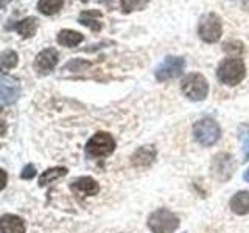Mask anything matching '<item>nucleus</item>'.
Segmentation results:
<instances>
[{
	"label": "nucleus",
	"mask_w": 249,
	"mask_h": 233,
	"mask_svg": "<svg viewBox=\"0 0 249 233\" xmlns=\"http://www.w3.org/2000/svg\"><path fill=\"white\" fill-rule=\"evenodd\" d=\"M246 76V67L245 62L240 58H228L216 68V78L220 83L228 84V85H237L241 83Z\"/></svg>",
	"instance_id": "obj_1"
},
{
	"label": "nucleus",
	"mask_w": 249,
	"mask_h": 233,
	"mask_svg": "<svg viewBox=\"0 0 249 233\" xmlns=\"http://www.w3.org/2000/svg\"><path fill=\"white\" fill-rule=\"evenodd\" d=\"M148 227L153 233H173L179 227V217L167 208H158L148 217Z\"/></svg>",
	"instance_id": "obj_2"
},
{
	"label": "nucleus",
	"mask_w": 249,
	"mask_h": 233,
	"mask_svg": "<svg viewBox=\"0 0 249 233\" xmlns=\"http://www.w3.org/2000/svg\"><path fill=\"white\" fill-rule=\"evenodd\" d=\"M181 90L189 100L202 101L209 95V83L199 73H189L181 83Z\"/></svg>",
	"instance_id": "obj_3"
},
{
	"label": "nucleus",
	"mask_w": 249,
	"mask_h": 233,
	"mask_svg": "<svg viewBox=\"0 0 249 233\" xmlns=\"http://www.w3.org/2000/svg\"><path fill=\"white\" fill-rule=\"evenodd\" d=\"M195 140L202 146H212L221 137V129L218 123L212 118H202L195 123L193 126Z\"/></svg>",
	"instance_id": "obj_4"
},
{
	"label": "nucleus",
	"mask_w": 249,
	"mask_h": 233,
	"mask_svg": "<svg viewBox=\"0 0 249 233\" xmlns=\"http://www.w3.org/2000/svg\"><path fill=\"white\" fill-rule=\"evenodd\" d=\"M115 150V140L107 132H97L90 137V140L86 145V154L90 159L107 157Z\"/></svg>",
	"instance_id": "obj_5"
},
{
	"label": "nucleus",
	"mask_w": 249,
	"mask_h": 233,
	"mask_svg": "<svg viewBox=\"0 0 249 233\" xmlns=\"http://www.w3.org/2000/svg\"><path fill=\"white\" fill-rule=\"evenodd\" d=\"M198 34L204 42H209V44L218 42L223 34L221 19L218 17L215 13L204 14L198 23Z\"/></svg>",
	"instance_id": "obj_6"
},
{
	"label": "nucleus",
	"mask_w": 249,
	"mask_h": 233,
	"mask_svg": "<svg viewBox=\"0 0 249 233\" xmlns=\"http://www.w3.org/2000/svg\"><path fill=\"white\" fill-rule=\"evenodd\" d=\"M185 66V61L181 56H167L163 59L160 64L156 68V80L158 81H170V80H175L179 75L182 73Z\"/></svg>",
	"instance_id": "obj_7"
},
{
	"label": "nucleus",
	"mask_w": 249,
	"mask_h": 233,
	"mask_svg": "<svg viewBox=\"0 0 249 233\" xmlns=\"http://www.w3.org/2000/svg\"><path fill=\"white\" fill-rule=\"evenodd\" d=\"M235 160L228 152H218L212 159V174L218 181H229L235 171Z\"/></svg>",
	"instance_id": "obj_8"
},
{
	"label": "nucleus",
	"mask_w": 249,
	"mask_h": 233,
	"mask_svg": "<svg viewBox=\"0 0 249 233\" xmlns=\"http://www.w3.org/2000/svg\"><path fill=\"white\" fill-rule=\"evenodd\" d=\"M19 93H20L19 81L16 78L3 73L2 80H0V101H2V106L13 104L18 100Z\"/></svg>",
	"instance_id": "obj_9"
},
{
	"label": "nucleus",
	"mask_w": 249,
	"mask_h": 233,
	"mask_svg": "<svg viewBox=\"0 0 249 233\" xmlns=\"http://www.w3.org/2000/svg\"><path fill=\"white\" fill-rule=\"evenodd\" d=\"M58 59H59V54H58V51L54 50V49H45V50H42L36 56L35 64H33L36 73H39V75L50 73L52 70L56 67Z\"/></svg>",
	"instance_id": "obj_10"
},
{
	"label": "nucleus",
	"mask_w": 249,
	"mask_h": 233,
	"mask_svg": "<svg viewBox=\"0 0 249 233\" xmlns=\"http://www.w3.org/2000/svg\"><path fill=\"white\" fill-rule=\"evenodd\" d=\"M70 190H72L76 196L88 198V196H95L100 191V185L93 181L92 177H78L75 181L70 182Z\"/></svg>",
	"instance_id": "obj_11"
},
{
	"label": "nucleus",
	"mask_w": 249,
	"mask_h": 233,
	"mask_svg": "<svg viewBox=\"0 0 249 233\" xmlns=\"http://www.w3.org/2000/svg\"><path fill=\"white\" fill-rule=\"evenodd\" d=\"M156 159V148L153 145L140 146L131 155V165L134 168H146L150 166Z\"/></svg>",
	"instance_id": "obj_12"
},
{
	"label": "nucleus",
	"mask_w": 249,
	"mask_h": 233,
	"mask_svg": "<svg viewBox=\"0 0 249 233\" xmlns=\"http://www.w3.org/2000/svg\"><path fill=\"white\" fill-rule=\"evenodd\" d=\"M2 233H25V222L16 215H3L0 219Z\"/></svg>",
	"instance_id": "obj_13"
},
{
	"label": "nucleus",
	"mask_w": 249,
	"mask_h": 233,
	"mask_svg": "<svg viewBox=\"0 0 249 233\" xmlns=\"http://www.w3.org/2000/svg\"><path fill=\"white\" fill-rule=\"evenodd\" d=\"M101 20V13L98 10H88V11H83L78 17V22L81 25L90 28L92 31H100L103 28V23L100 22Z\"/></svg>",
	"instance_id": "obj_14"
},
{
	"label": "nucleus",
	"mask_w": 249,
	"mask_h": 233,
	"mask_svg": "<svg viewBox=\"0 0 249 233\" xmlns=\"http://www.w3.org/2000/svg\"><path fill=\"white\" fill-rule=\"evenodd\" d=\"M231 210L235 215L249 213V191H238L231 199Z\"/></svg>",
	"instance_id": "obj_15"
},
{
	"label": "nucleus",
	"mask_w": 249,
	"mask_h": 233,
	"mask_svg": "<svg viewBox=\"0 0 249 233\" xmlns=\"http://www.w3.org/2000/svg\"><path fill=\"white\" fill-rule=\"evenodd\" d=\"M83 39H84V36L75 30H61L56 36L58 44L69 47V49H72V47H76L78 44H81Z\"/></svg>",
	"instance_id": "obj_16"
},
{
	"label": "nucleus",
	"mask_w": 249,
	"mask_h": 233,
	"mask_svg": "<svg viewBox=\"0 0 249 233\" xmlns=\"http://www.w3.org/2000/svg\"><path fill=\"white\" fill-rule=\"evenodd\" d=\"M37 22L39 20L36 17H25V19H22V20H19L18 23H16L14 30L25 39L33 37L35 33H36V30H37Z\"/></svg>",
	"instance_id": "obj_17"
},
{
	"label": "nucleus",
	"mask_w": 249,
	"mask_h": 233,
	"mask_svg": "<svg viewBox=\"0 0 249 233\" xmlns=\"http://www.w3.org/2000/svg\"><path fill=\"white\" fill-rule=\"evenodd\" d=\"M66 174H67V169L62 168V166L49 168V169H45L41 176H39V181L37 182H39V185H41V186H45V185L52 183L53 181H56V179L66 176Z\"/></svg>",
	"instance_id": "obj_18"
},
{
	"label": "nucleus",
	"mask_w": 249,
	"mask_h": 233,
	"mask_svg": "<svg viewBox=\"0 0 249 233\" xmlns=\"http://www.w3.org/2000/svg\"><path fill=\"white\" fill-rule=\"evenodd\" d=\"M62 5H64V0H39L37 10L44 16H53L61 10Z\"/></svg>",
	"instance_id": "obj_19"
},
{
	"label": "nucleus",
	"mask_w": 249,
	"mask_h": 233,
	"mask_svg": "<svg viewBox=\"0 0 249 233\" xmlns=\"http://www.w3.org/2000/svg\"><path fill=\"white\" fill-rule=\"evenodd\" d=\"M238 138L243 150V162L249 160V123H243L238 126Z\"/></svg>",
	"instance_id": "obj_20"
},
{
	"label": "nucleus",
	"mask_w": 249,
	"mask_h": 233,
	"mask_svg": "<svg viewBox=\"0 0 249 233\" xmlns=\"http://www.w3.org/2000/svg\"><path fill=\"white\" fill-rule=\"evenodd\" d=\"M18 53L13 51V50H5L2 53V56H0V62H2V70L3 73L6 72V70L10 68H14L16 66H18Z\"/></svg>",
	"instance_id": "obj_21"
},
{
	"label": "nucleus",
	"mask_w": 249,
	"mask_h": 233,
	"mask_svg": "<svg viewBox=\"0 0 249 233\" xmlns=\"http://www.w3.org/2000/svg\"><path fill=\"white\" fill-rule=\"evenodd\" d=\"M150 3V0H122V10L123 13H132L145 10Z\"/></svg>",
	"instance_id": "obj_22"
},
{
	"label": "nucleus",
	"mask_w": 249,
	"mask_h": 233,
	"mask_svg": "<svg viewBox=\"0 0 249 233\" xmlns=\"http://www.w3.org/2000/svg\"><path fill=\"white\" fill-rule=\"evenodd\" d=\"M224 51L229 53V54H240L241 51H243V44L237 42V41H231L224 45Z\"/></svg>",
	"instance_id": "obj_23"
},
{
	"label": "nucleus",
	"mask_w": 249,
	"mask_h": 233,
	"mask_svg": "<svg viewBox=\"0 0 249 233\" xmlns=\"http://www.w3.org/2000/svg\"><path fill=\"white\" fill-rule=\"evenodd\" d=\"M86 67H89V62H86V61H83V59H72L64 68H66V70H70V68H72L73 72H81V70L86 68Z\"/></svg>",
	"instance_id": "obj_24"
},
{
	"label": "nucleus",
	"mask_w": 249,
	"mask_h": 233,
	"mask_svg": "<svg viewBox=\"0 0 249 233\" xmlns=\"http://www.w3.org/2000/svg\"><path fill=\"white\" fill-rule=\"evenodd\" d=\"M35 176H36V169H35L33 165H31V163L22 169V174H20V177L25 179V181H30V179H33Z\"/></svg>",
	"instance_id": "obj_25"
},
{
	"label": "nucleus",
	"mask_w": 249,
	"mask_h": 233,
	"mask_svg": "<svg viewBox=\"0 0 249 233\" xmlns=\"http://www.w3.org/2000/svg\"><path fill=\"white\" fill-rule=\"evenodd\" d=\"M241 5H243V10L249 13V0H243V2H241Z\"/></svg>",
	"instance_id": "obj_26"
},
{
	"label": "nucleus",
	"mask_w": 249,
	"mask_h": 233,
	"mask_svg": "<svg viewBox=\"0 0 249 233\" xmlns=\"http://www.w3.org/2000/svg\"><path fill=\"white\" fill-rule=\"evenodd\" d=\"M243 177H245V181H246V182H249V169H246V171H245Z\"/></svg>",
	"instance_id": "obj_27"
},
{
	"label": "nucleus",
	"mask_w": 249,
	"mask_h": 233,
	"mask_svg": "<svg viewBox=\"0 0 249 233\" xmlns=\"http://www.w3.org/2000/svg\"><path fill=\"white\" fill-rule=\"evenodd\" d=\"M11 2V0H2V6H5L6 3H10Z\"/></svg>",
	"instance_id": "obj_28"
},
{
	"label": "nucleus",
	"mask_w": 249,
	"mask_h": 233,
	"mask_svg": "<svg viewBox=\"0 0 249 233\" xmlns=\"http://www.w3.org/2000/svg\"><path fill=\"white\" fill-rule=\"evenodd\" d=\"M81 2H89V0H81Z\"/></svg>",
	"instance_id": "obj_29"
}]
</instances>
